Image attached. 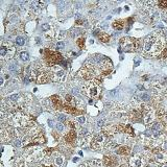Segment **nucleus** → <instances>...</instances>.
<instances>
[{"instance_id": "f257e3e1", "label": "nucleus", "mask_w": 167, "mask_h": 167, "mask_svg": "<svg viewBox=\"0 0 167 167\" xmlns=\"http://www.w3.org/2000/svg\"><path fill=\"white\" fill-rule=\"evenodd\" d=\"M166 47V39L157 33L148 36L143 42V52L150 57H160L162 51Z\"/></svg>"}, {"instance_id": "4be33fe9", "label": "nucleus", "mask_w": 167, "mask_h": 167, "mask_svg": "<svg viewBox=\"0 0 167 167\" xmlns=\"http://www.w3.org/2000/svg\"><path fill=\"white\" fill-rule=\"evenodd\" d=\"M57 119L63 123L64 121H66V115L62 114V113H59V114L57 115Z\"/></svg>"}, {"instance_id": "bb28decb", "label": "nucleus", "mask_w": 167, "mask_h": 167, "mask_svg": "<svg viewBox=\"0 0 167 167\" xmlns=\"http://www.w3.org/2000/svg\"><path fill=\"white\" fill-rule=\"evenodd\" d=\"M145 167H160V166H159V163H157V162H150V163H148Z\"/></svg>"}, {"instance_id": "2eb2a0df", "label": "nucleus", "mask_w": 167, "mask_h": 167, "mask_svg": "<svg viewBox=\"0 0 167 167\" xmlns=\"http://www.w3.org/2000/svg\"><path fill=\"white\" fill-rule=\"evenodd\" d=\"M98 38H99V40L101 41L103 43H109V42H110V36H109L108 33H100Z\"/></svg>"}, {"instance_id": "7c9ffc66", "label": "nucleus", "mask_w": 167, "mask_h": 167, "mask_svg": "<svg viewBox=\"0 0 167 167\" xmlns=\"http://www.w3.org/2000/svg\"><path fill=\"white\" fill-rule=\"evenodd\" d=\"M79 158L75 157V158H73V159H72V162H73V163H76V162H79Z\"/></svg>"}, {"instance_id": "c85d7f7f", "label": "nucleus", "mask_w": 167, "mask_h": 167, "mask_svg": "<svg viewBox=\"0 0 167 167\" xmlns=\"http://www.w3.org/2000/svg\"><path fill=\"white\" fill-rule=\"evenodd\" d=\"M48 125H49V127H53V125H54V121H53L52 119H49L48 120Z\"/></svg>"}, {"instance_id": "b1692460", "label": "nucleus", "mask_w": 167, "mask_h": 167, "mask_svg": "<svg viewBox=\"0 0 167 167\" xmlns=\"http://www.w3.org/2000/svg\"><path fill=\"white\" fill-rule=\"evenodd\" d=\"M20 57H21L23 61H27L29 59V55L27 52H21L20 53Z\"/></svg>"}, {"instance_id": "ddd939ff", "label": "nucleus", "mask_w": 167, "mask_h": 167, "mask_svg": "<svg viewBox=\"0 0 167 167\" xmlns=\"http://www.w3.org/2000/svg\"><path fill=\"white\" fill-rule=\"evenodd\" d=\"M65 140H66V142H73V141L76 140V133H75V131H73V129L70 131L65 137Z\"/></svg>"}, {"instance_id": "7ed1b4c3", "label": "nucleus", "mask_w": 167, "mask_h": 167, "mask_svg": "<svg viewBox=\"0 0 167 167\" xmlns=\"http://www.w3.org/2000/svg\"><path fill=\"white\" fill-rule=\"evenodd\" d=\"M15 47L11 45L10 43H2L1 48H0V57L3 61H8L12 60L13 57L15 55Z\"/></svg>"}, {"instance_id": "f03ea898", "label": "nucleus", "mask_w": 167, "mask_h": 167, "mask_svg": "<svg viewBox=\"0 0 167 167\" xmlns=\"http://www.w3.org/2000/svg\"><path fill=\"white\" fill-rule=\"evenodd\" d=\"M83 91L89 97L95 98L99 95L101 92V87H100V81L98 79H90L87 81L86 83L83 85Z\"/></svg>"}, {"instance_id": "2f4dec72", "label": "nucleus", "mask_w": 167, "mask_h": 167, "mask_svg": "<svg viewBox=\"0 0 167 167\" xmlns=\"http://www.w3.org/2000/svg\"><path fill=\"white\" fill-rule=\"evenodd\" d=\"M49 28V26H48V24H44V26H43V29L44 30H46V29Z\"/></svg>"}, {"instance_id": "f8f14e48", "label": "nucleus", "mask_w": 167, "mask_h": 167, "mask_svg": "<svg viewBox=\"0 0 167 167\" xmlns=\"http://www.w3.org/2000/svg\"><path fill=\"white\" fill-rule=\"evenodd\" d=\"M156 117L159 118V120L163 121V120H166L167 119V112L166 110L164 109H159V110L156 112Z\"/></svg>"}, {"instance_id": "a211bd4d", "label": "nucleus", "mask_w": 167, "mask_h": 167, "mask_svg": "<svg viewBox=\"0 0 167 167\" xmlns=\"http://www.w3.org/2000/svg\"><path fill=\"white\" fill-rule=\"evenodd\" d=\"M158 6L160 7L161 10L167 11V0H163V1H159L158 2Z\"/></svg>"}, {"instance_id": "393cba45", "label": "nucleus", "mask_w": 167, "mask_h": 167, "mask_svg": "<svg viewBox=\"0 0 167 167\" xmlns=\"http://www.w3.org/2000/svg\"><path fill=\"white\" fill-rule=\"evenodd\" d=\"M162 149L167 153V137H165L164 141L162 142Z\"/></svg>"}, {"instance_id": "a878e982", "label": "nucleus", "mask_w": 167, "mask_h": 167, "mask_svg": "<svg viewBox=\"0 0 167 167\" xmlns=\"http://www.w3.org/2000/svg\"><path fill=\"white\" fill-rule=\"evenodd\" d=\"M65 47V44H64V42H59V43L57 44V50H62L63 48Z\"/></svg>"}, {"instance_id": "20e7f679", "label": "nucleus", "mask_w": 167, "mask_h": 167, "mask_svg": "<svg viewBox=\"0 0 167 167\" xmlns=\"http://www.w3.org/2000/svg\"><path fill=\"white\" fill-rule=\"evenodd\" d=\"M45 59L49 65H54L60 63L62 61V55L57 51H52V50H47L45 53Z\"/></svg>"}, {"instance_id": "6ab92c4d", "label": "nucleus", "mask_w": 167, "mask_h": 167, "mask_svg": "<svg viewBox=\"0 0 167 167\" xmlns=\"http://www.w3.org/2000/svg\"><path fill=\"white\" fill-rule=\"evenodd\" d=\"M55 129H57V131L59 132V133H62V132H64V129H65V125L62 123V122H57V123L55 124Z\"/></svg>"}, {"instance_id": "6e6552de", "label": "nucleus", "mask_w": 167, "mask_h": 167, "mask_svg": "<svg viewBox=\"0 0 167 167\" xmlns=\"http://www.w3.org/2000/svg\"><path fill=\"white\" fill-rule=\"evenodd\" d=\"M79 75L81 77V79H86V81H90V79H94V73L92 71H91L89 68H87V67L84 66L83 68H81V70H79Z\"/></svg>"}, {"instance_id": "412c9836", "label": "nucleus", "mask_w": 167, "mask_h": 167, "mask_svg": "<svg viewBox=\"0 0 167 167\" xmlns=\"http://www.w3.org/2000/svg\"><path fill=\"white\" fill-rule=\"evenodd\" d=\"M76 44H77V46L81 48V49H84V48H85V39H84V38L77 39Z\"/></svg>"}, {"instance_id": "39448f33", "label": "nucleus", "mask_w": 167, "mask_h": 167, "mask_svg": "<svg viewBox=\"0 0 167 167\" xmlns=\"http://www.w3.org/2000/svg\"><path fill=\"white\" fill-rule=\"evenodd\" d=\"M105 136L103 134H97V135H94L91 138V146L94 148V149H100V148L105 147Z\"/></svg>"}, {"instance_id": "0eeeda50", "label": "nucleus", "mask_w": 167, "mask_h": 167, "mask_svg": "<svg viewBox=\"0 0 167 167\" xmlns=\"http://www.w3.org/2000/svg\"><path fill=\"white\" fill-rule=\"evenodd\" d=\"M129 167H145L146 159L142 155H136L129 159Z\"/></svg>"}, {"instance_id": "9b49d317", "label": "nucleus", "mask_w": 167, "mask_h": 167, "mask_svg": "<svg viewBox=\"0 0 167 167\" xmlns=\"http://www.w3.org/2000/svg\"><path fill=\"white\" fill-rule=\"evenodd\" d=\"M124 25H125V21H124V20H120V19L114 21L112 24L113 28L116 29V30H121V29H123Z\"/></svg>"}, {"instance_id": "f3484780", "label": "nucleus", "mask_w": 167, "mask_h": 167, "mask_svg": "<svg viewBox=\"0 0 167 167\" xmlns=\"http://www.w3.org/2000/svg\"><path fill=\"white\" fill-rule=\"evenodd\" d=\"M54 163L57 165V167H61L63 165V163H64V158L62 156H57L54 158Z\"/></svg>"}, {"instance_id": "4468645a", "label": "nucleus", "mask_w": 167, "mask_h": 167, "mask_svg": "<svg viewBox=\"0 0 167 167\" xmlns=\"http://www.w3.org/2000/svg\"><path fill=\"white\" fill-rule=\"evenodd\" d=\"M163 129L162 122L161 121H157L151 123V132H161Z\"/></svg>"}, {"instance_id": "9d476101", "label": "nucleus", "mask_w": 167, "mask_h": 167, "mask_svg": "<svg viewBox=\"0 0 167 167\" xmlns=\"http://www.w3.org/2000/svg\"><path fill=\"white\" fill-rule=\"evenodd\" d=\"M115 153L119 156H127L131 154V149H129V146L125 145H119L117 147V149L115 150Z\"/></svg>"}, {"instance_id": "5701e85b", "label": "nucleus", "mask_w": 167, "mask_h": 167, "mask_svg": "<svg viewBox=\"0 0 167 167\" xmlns=\"http://www.w3.org/2000/svg\"><path fill=\"white\" fill-rule=\"evenodd\" d=\"M87 121V118L85 116H79L77 117V122H79L81 124H85Z\"/></svg>"}, {"instance_id": "dca6fc26", "label": "nucleus", "mask_w": 167, "mask_h": 167, "mask_svg": "<svg viewBox=\"0 0 167 167\" xmlns=\"http://www.w3.org/2000/svg\"><path fill=\"white\" fill-rule=\"evenodd\" d=\"M140 99L142 100V101H144V103H147V101H149V100L151 99V96H150V94L146 93V92H143V93L140 94Z\"/></svg>"}, {"instance_id": "1a4fd4ad", "label": "nucleus", "mask_w": 167, "mask_h": 167, "mask_svg": "<svg viewBox=\"0 0 167 167\" xmlns=\"http://www.w3.org/2000/svg\"><path fill=\"white\" fill-rule=\"evenodd\" d=\"M155 160L159 164H165V163H167V153L166 151H158V153H156Z\"/></svg>"}, {"instance_id": "aec40b11", "label": "nucleus", "mask_w": 167, "mask_h": 167, "mask_svg": "<svg viewBox=\"0 0 167 167\" xmlns=\"http://www.w3.org/2000/svg\"><path fill=\"white\" fill-rule=\"evenodd\" d=\"M16 43H17V45L23 46L24 44H25V39H24L23 37H17V38H16Z\"/></svg>"}, {"instance_id": "c756f323", "label": "nucleus", "mask_w": 167, "mask_h": 167, "mask_svg": "<svg viewBox=\"0 0 167 167\" xmlns=\"http://www.w3.org/2000/svg\"><path fill=\"white\" fill-rule=\"evenodd\" d=\"M129 165L127 164V163H122V164H119V165H117V167H129Z\"/></svg>"}, {"instance_id": "cd10ccee", "label": "nucleus", "mask_w": 167, "mask_h": 167, "mask_svg": "<svg viewBox=\"0 0 167 167\" xmlns=\"http://www.w3.org/2000/svg\"><path fill=\"white\" fill-rule=\"evenodd\" d=\"M14 145L17 146V147H19V146L21 145V141H20L19 139H15V140H14Z\"/></svg>"}, {"instance_id": "423d86ee", "label": "nucleus", "mask_w": 167, "mask_h": 167, "mask_svg": "<svg viewBox=\"0 0 167 167\" xmlns=\"http://www.w3.org/2000/svg\"><path fill=\"white\" fill-rule=\"evenodd\" d=\"M65 72L62 68H59V66H52L49 72V77L54 81H60L64 77Z\"/></svg>"}]
</instances>
